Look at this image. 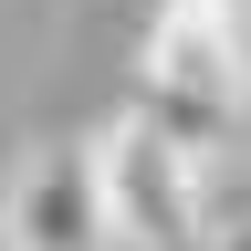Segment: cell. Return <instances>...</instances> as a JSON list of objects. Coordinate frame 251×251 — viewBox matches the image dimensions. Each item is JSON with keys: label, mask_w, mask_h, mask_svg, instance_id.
Returning a JSON list of instances; mask_svg holds the SVG:
<instances>
[{"label": "cell", "mask_w": 251, "mask_h": 251, "mask_svg": "<svg viewBox=\"0 0 251 251\" xmlns=\"http://www.w3.org/2000/svg\"><path fill=\"white\" fill-rule=\"evenodd\" d=\"M115 251H126V241H115Z\"/></svg>", "instance_id": "5b68a950"}, {"label": "cell", "mask_w": 251, "mask_h": 251, "mask_svg": "<svg viewBox=\"0 0 251 251\" xmlns=\"http://www.w3.org/2000/svg\"><path fill=\"white\" fill-rule=\"evenodd\" d=\"M220 251H251V230H241V241H220Z\"/></svg>", "instance_id": "277c9868"}, {"label": "cell", "mask_w": 251, "mask_h": 251, "mask_svg": "<svg viewBox=\"0 0 251 251\" xmlns=\"http://www.w3.org/2000/svg\"><path fill=\"white\" fill-rule=\"evenodd\" d=\"M105 199H115V241L126 251H220V209H209V157L168 147L157 126L126 105L105 136Z\"/></svg>", "instance_id": "7a4b0ae2"}, {"label": "cell", "mask_w": 251, "mask_h": 251, "mask_svg": "<svg viewBox=\"0 0 251 251\" xmlns=\"http://www.w3.org/2000/svg\"><path fill=\"white\" fill-rule=\"evenodd\" d=\"M0 251H115V199H105V147L94 136H42L11 168Z\"/></svg>", "instance_id": "3957f363"}, {"label": "cell", "mask_w": 251, "mask_h": 251, "mask_svg": "<svg viewBox=\"0 0 251 251\" xmlns=\"http://www.w3.org/2000/svg\"><path fill=\"white\" fill-rule=\"evenodd\" d=\"M168 147L230 157L251 105V0H157L136 31V94H126Z\"/></svg>", "instance_id": "6da1fadb"}]
</instances>
